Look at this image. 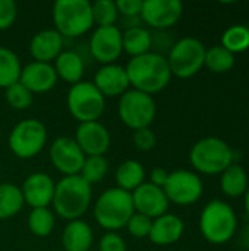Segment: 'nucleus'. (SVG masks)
I'll return each instance as SVG.
<instances>
[{"mask_svg": "<svg viewBox=\"0 0 249 251\" xmlns=\"http://www.w3.org/2000/svg\"><path fill=\"white\" fill-rule=\"evenodd\" d=\"M125 69L131 87L150 96L164 90L173 76L166 56L156 51L131 57Z\"/></svg>", "mask_w": 249, "mask_h": 251, "instance_id": "1", "label": "nucleus"}, {"mask_svg": "<svg viewBox=\"0 0 249 251\" xmlns=\"http://www.w3.org/2000/svg\"><path fill=\"white\" fill-rule=\"evenodd\" d=\"M92 188L81 175L63 176L54 187L53 212L62 219H81L91 206Z\"/></svg>", "mask_w": 249, "mask_h": 251, "instance_id": "2", "label": "nucleus"}, {"mask_svg": "<svg viewBox=\"0 0 249 251\" xmlns=\"http://www.w3.org/2000/svg\"><path fill=\"white\" fill-rule=\"evenodd\" d=\"M238 229V216L233 207L223 200L208 201L200 216V231L203 238L214 246L229 243Z\"/></svg>", "mask_w": 249, "mask_h": 251, "instance_id": "3", "label": "nucleus"}, {"mask_svg": "<svg viewBox=\"0 0 249 251\" xmlns=\"http://www.w3.org/2000/svg\"><path fill=\"white\" fill-rule=\"evenodd\" d=\"M134 213L131 193L117 187L103 191L95 200L94 219L107 232H116L126 228V224Z\"/></svg>", "mask_w": 249, "mask_h": 251, "instance_id": "4", "label": "nucleus"}, {"mask_svg": "<svg viewBox=\"0 0 249 251\" xmlns=\"http://www.w3.org/2000/svg\"><path fill=\"white\" fill-rule=\"evenodd\" d=\"M189 162L198 174L220 175L226 168L235 163V153L225 140L219 137H204L192 146Z\"/></svg>", "mask_w": 249, "mask_h": 251, "instance_id": "5", "label": "nucleus"}, {"mask_svg": "<svg viewBox=\"0 0 249 251\" xmlns=\"http://www.w3.org/2000/svg\"><path fill=\"white\" fill-rule=\"evenodd\" d=\"M54 29L65 38H76L87 34L92 26L91 1L88 0H57L53 4Z\"/></svg>", "mask_w": 249, "mask_h": 251, "instance_id": "6", "label": "nucleus"}, {"mask_svg": "<svg viewBox=\"0 0 249 251\" xmlns=\"http://www.w3.org/2000/svg\"><path fill=\"white\" fill-rule=\"evenodd\" d=\"M207 47L194 37L178 40L167 53V63L173 76L186 79L197 75L204 68Z\"/></svg>", "mask_w": 249, "mask_h": 251, "instance_id": "7", "label": "nucleus"}, {"mask_svg": "<svg viewBox=\"0 0 249 251\" xmlns=\"http://www.w3.org/2000/svg\"><path fill=\"white\" fill-rule=\"evenodd\" d=\"M66 106L72 118L79 124L94 122L106 109V99L90 81H81L70 85L66 96Z\"/></svg>", "mask_w": 249, "mask_h": 251, "instance_id": "8", "label": "nucleus"}, {"mask_svg": "<svg viewBox=\"0 0 249 251\" xmlns=\"http://www.w3.org/2000/svg\"><path fill=\"white\" fill-rule=\"evenodd\" d=\"M45 144L47 128L38 119H23L18 122L7 137V146L10 151L23 160L40 154Z\"/></svg>", "mask_w": 249, "mask_h": 251, "instance_id": "9", "label": "nucleus"}, {"mask_svg": "<svg viewBox=\"0 0 249 251\" xmlns=\"http://www.w3.org/2000/svg\"><path fill=\"white\" fill-rule=\"evenodd\" d=\"M117 113L123 125L134 131L150 128L157 113L156 100L150 94L129 88L119 97Z\"/></svg>", "mask_w": 249, "mask_h": 251, "instance_id": "10", "label": "nucleus"}, {"mask_svg": "<svg viewBox=\"0 0 249 251\" xmlns=\"http://www.w3.org/2000/svg\"><path fill=\"white\" fill-rule=\"evenodd\" d=\"M163 191L169 203H173L176 206H191L203 197L204 184L197 172L179 169L169 174Z\"/></svg>", "mask_w": 249, "mask_h": 251, "instance_id": "11", "label": "nucleus"}, {"mask_svg": "<svg viewBox=\"0 0 249 251\" xmlns=\"http://www.w3.org/2000/svg\"><path fill=\"white\" fill-rule=\"evenodd\" d=\"M183 15L179 0H142L141 21L156 31H166L176 25Z\"/></svg>", "mask_w": 249, "mask_h": 251, "instance_id": "12", "label": "nucleus"}, {"mask_svg": "<svg viewBox=\"0 0 249 251\" xmlns=\"http://www.w3.org/2000/svg\"><path fill=\"white\" fill-rule=\"evenodd\" d=\"M90 51L91 56L103 63H114L123 53L122 46V31L117 25L114 26H97L90 38Z\"/></svg>", "mask_w": 249, "mask_h": 251, "instance_id": "13", "label": "nucleus"}, {"mask_svg": "<svg viewBox=\"0 0 249 251\" xmlns=\"http://www.w3.org/2000/svg\"><path fill=\"white\" fill-rule=\"evenodd\" d=\"M51 165L65 176L79 175L85 162V154L72 137H57L48 151Z\"/></svg>", "mask_w": 249, "mask_h": 251, "instance_id": "14", "label": "nucleus"}, {"mask_svg": "<svg viewBox=\"0 0 249 251\" xmlns=\"http://www.w3.org/2000/svg\"><path fill=\"white\" fill-rule=\"evenodd\" d=\"M135 213L144 215L150 219H156L169 210V200L163 188L156 187L150 182L141 184L136 190L131 193Z\"/></svg>", "mask_w": 249, "mask_h": 251, "instance_id": "15", "label": "nucleus"}, {"mask_svg": "<svg viewBox=\"0 0 249 251\" xmlns=\"http://www.w3.org/2000/svg\"><path fill=\"white\" fill-rule=\"evenodd\" d=\"M75 141L85 154L88 156H104L107 153L112 138L109 129L98 121L79 124L75 132Z\"/></svg>", "mask_w": 249, "mask_h": 251, "instance_id": "16", "label": "nucleus"}, {"mask_svg": "<svg viewBox=\"0 0 249 251\" xmlns=\"http://www.w3.org/2000/svg\"><path fill=\"white\" fill-rule=\"evenodd\" d=\"M56 182L44 172H34L25 178L21 187V193L25 204L31 209L48 207L53 201Z\"/></svg>", "mask_w": 249, "mask_h": 251, "instance_id": "17", "label": "nucleus"}, {"mask_svg": "<svg viewBox=\"0 0 249 251\" xmlns=\"http://www.w3.org/2000/svg\"><path fill=\"white\" fill-rule=\"evenodd\" d=\"M92 84L103 94L104 99L120 97L131 88L125 66H120L117 63L103 65L95 72Z\"/></svg>", "mask_w": 249, "mask_h": 251, "instance_id": "18", "label": "nucleus"}, {"mask_svg": "<svg viewBox=\"0 0 249 251\" xmlns=\"http://www.w3.org/2000/svg\"><path fill=\"white\" fill-rule=\"evenodd\" d=\"M57 75L51 63L43 62H31L22 66L19 82L26 87L32 94H43L48 93L54 88L57 82Z\"/></svg>", "mask_w": 249, "mask_h": 251, "instance_id": "19", "label": "nucleus"}, {"mask_svg": "<svg viewBox=\"0 0 249 251\" xmlns=\"http://www.w3.org/2000/svg\"><path fill=\"white\" fill-rule=\"evenodd\" d=\"M62 51L63 37L54 28H47L35 32L29 41V53L34 62L51 63Z\"/></svg>", "mask_w": 249, "mask_h": 251, "instance_id": "20", "label": "nucleus"}, {"mask_svg": "<svg viewBox=\"0 0 249 251\" xmlns=\"http://www.w3.org/2000/svg\"><path fill=\"white\" fill-rule=\"evenodd\" d=\"M183 232H185L183 221L173 213H164L153 219L148 240L156 246H170L178 243L182 238Z\"/></svg>", "mask_w": 249, "mask_h": 251, "instance_id": "21", "label": "nucleus"}, {"mask_svg": "<svg viewBox=\"0 0 249 251\" xmlns=\"http://www.w3.org/2000/svg\"><path fill=\"white\" fill-rule=\"evenodd\" d=\"M94 234L91 226L82 221H69L62 232V246L65 251H88L92 247Z\"/></svg>", "mask_w": 249, "mask_h": 251, "instance_id": "22", "label": "nucleus"}, {"mask_svg": "<svg viewBox=\"0 0 249 251\" xmlns=\"http://www.w3.org/2000/svg\"><path fill=\"white\" fill-rule=\"evenodd\" d=\"M57 78L68 82L69 85H75L84 78V60L81 54L73 50H63L54 60L53 65Z\"/></svg>", "mask_w": 249, "mask_h": 251, "instance_id": "23", "label": "nucleus"}, {"mask_svg": "<svg viewBox=\"0 0 249 251\" xmlns=\"http://www.w3.org/2000/svg\"><path fill=\"white\" fill-rule=\"evenodd\" d=\"M248 187V174L238 163H232L229 168H226L220 174V188L226 197H230V199L242 197L245 196Z\"/></svg>", "mask_w": 249, "mask_h": 251, "instance_id": "24", "label": "nucleus"}, {"mask_svg": "<svg viewBox=\"0 0 249 251\" xmlns=\"http://www.w3.org/2000/svg\"><path fill=\"white\" fill-rule=\"evenodd\" d=\"M114 181L117 188L132 193L141 184L145 182V169L141 165V162L135 159H128L117 166L114 174Z\"/></svg>", "mask_w": 249, "mask_h": 251, "instance_id": "25", "label": "nucleus"}, {"mask_svg": "<svg viewBox=\"0 0 249 251\" xmlns=\"http://www.w3.org/2000/svg\"><path fill=\"white\" fill-rule=\"evenodd\" d=\"M122 46H123V51L128 53L131 57L145 54L151 51V46H153L151 32L142 25L125 29L122 32Z\"/></svg>", "mask_w": 249, "mask_h": 251, "instance_id": "26", "label": "nucleus"}, {"mask_svg": "<svg viewBox=\"0 0 249 251\" xmlns=\"http://www.w3.org/2000/svg\"><path fill=\"white\" fill-rule=\"evenodd\" d=\"M25 201L21 193V187L10 184V182H3L0 184V219H10L16 216Z\"/></svg>", "mask_w": 249, "mask_h": 251, "instance_id": "27", "label": "nucleus"}, {"mask_svg": "<svg viewBox=\"0 0 249 251\" xmlns=\"http://www.w3.org/2000/svg\"><path fill=\"white\" fill-rule=\"evenodd\" d=\"M22 65L19 56L9 47L0 46V88H7L19 82Z\"/></svg>", "mask_w": 249, "mask_h": 251, "instance_id": "28", "label": "nucleus"}, {"mask_svg": "<svg viewBox=\"0 0 249 251\" xmlns=\"http://www.w3.org/2000/svg\"><path fill=\"white\" fill-rule=\"evenodd\" d=\"M28 229L32 235L38 238L48 237L56 225L54 212L48 207H40V209H31L28 215Z\"/></svg>", "mask_w": 249, "mask_h": 251, "instance_id": "29", "label": "nucleus"}, {"mask_svg": "<svg viewBox=\"0 0 249 251\" xmlns=\"http://www.w3.org/2000/svg\"><path fill=\"white\" fill-rule=\"evenodd\" d=\"M204 66L213 74H226L235 66V54L223 46H213L205 51Z\"/></svg>", "mask_w": 249, "mask_h": 251, "instance_id": "30", "label": "nucleus"}, {"mask_svg": "<svg viewBox=\"0 0 249 251\" xmlns=\"http://www.w3.org/2000/svg\"><path fill=\"white\" fill-rule=\"evenodd\" d=\"M220 46H223L233 54L247 51L249 49V28L242 24L229 26L222 35Z\"/></svg>", "mask_w": 249, "mask_h": 251, "instance_id": "31", "label": "nucleus"}, {"mask_svg": "<svg viewBox=\"0 0 249 251\" xmlns=\"http://www.w3.org/2000/svg\"><path fill=\"white\" fill-rule=\"evenodd\" d=\"M92 21L97 26H114L119 21V10L114 0H97L91 3Z\"/></svg>", "mask_w": 249, "mask_h": 251, "instance_id": "32", "label": "nucleus"}, {"mask_svg": "<svg viewBox=\"0 0 249 251\" xmlns=\"http://www.w3.org/2000/svg\"><path fill=\"white\" fill-rule=\"evenodd\" d=\"M109 171V162L104 156H88L82 165L79 175L90 184L100 182Z\"/></svg>", "mask_w": 249, "mask_h": 251, "instance_id": "33", "label": "nucleus"}, {"mask_svg": "<svg viewBox=\"0 0 249 251\" xmlns=\"http://www.w3.org/2000/svg\"><path fill=\"white\" fill-rule=\"evenodd\" d=\"M4 96H6L7 104L15 110H25L34 101V94L26 87H23L21 82H16V84L7 87L4 90Z\"/></svg>", "mask_w": 249, "mask_h": 251, "instance_id": "34", "label": "nucleus"}, {"mask_svg": "<svg viewBox=\"0 0 249 251\" xmlns=\"http://www.w3.org/2000/svg\"><path fill=\"white\" fill-rule=\"evenodd\" d=\"M151 224H153V219L139 213H134L126 224V229L134 238L142 240V238H148L150 231H151Z\"/></svg>", "mask_w": 249, "mask_h": 251, "instance_id": "35", "label": "nucleus"}, {"mask_svg": "<svg viewBox=\"0 0 249 251\" xmlns=\"http://www.w3.org/2000/svg\"><path fill=\"white\" fill-rule=\"evenodd\" d=\"M132 140H134L135 147L141 151H150L157 144V137L150 128H142V129L134 131Z\"/></svg>", "mask_w": 249, "mask_h": 251, "instance_id": "36", "label": "nucleus"}, {"mask_svg": "<svg viewBox=\"0 0 249 251\" xmlns=\"http://www.w3.org/2000/svg\"><path fill=\"white\" fill-rule=\"evenodd\" d=\"M18 16V6L13 0H0V31L10 28Z\"/></svg>", "mask_w": 249, "mask_h": 251, "instance_id": "37", "label": "nucleus"}, {"mask_svg": "<svg viewBox=\"0 0 249 251\" xmlns=\"http://www.w3.org/2000/svg\"><path fill=\"white\" fill-rule=\"evenodd\" d=\"M98 251H126V243L117 232H106L100 238Z\"/></svg>", "mask_w": 249, "mask_h": 251, "instance_id": "38", "label": "nucleus"}, {"mask_svg": "<svg viewBox=\"0 0 249 251\" xmlns=\"http://www.w3.org/2000/svg\"><path fill=\"white\" fill-rule=\"evenodd\" d=\"M119 16H139L142 9V0H117L116 1Z\"/></svg>", "mask_w": 249, "mask_h": 251, "instance_id": "39", "label": "nucleus"}, {"mask_svg": "<svg viewBox=\"0 0 249 251\" xmlns=\"http://www.w3.org/2000/svg\"><path fill=\"white\" fill-rule=\"evenodd\" d=\"M167 178H169V172L166 171V169H163V168H156V169H153L151 171V174H150V184H153V185H156V187H160V188H163L164 185H166V182H167Z\"/></svg>", "mask_w": 249, "mask_h": 251, "instance_id": "40", "label": "nucleus"}, {"mask_svg": "<svg viewBox=\"0 0 249 251\" xmlns=\"http://www.w3.org/2000/svg\"><path fill=\"white\" fill-rule=\"evenodd\" d=\"M244 206H245V212H247V215L249 216V187H248V190H247V193H245V196H244Z\"/></svg>", "mask_w": 249, "mask_h": 251, "instance_id": "41", "label": "nucleus"}, {"mask_svg": "<svg viewBox=\"0 0 249 251\" xmlns=\"http://www.w3.org/2000/svg\"><path fill=\"white\" fill-rule=\"evenodd\" d=\"M88 251H98V250H92V249H91V250H88Z\"/></svg>", "mask_w": 249, "mask_h": 251, "instance_id": "42", "label": "nucleus"}, {"mask_svg": "<svg viewBox=\"0 0 249 251\" xmlns=\"http://www.w3.org/2000/svg\"><path fill=\"white\" fill-rule=\"evenodd\" d=\"M248 124H249V115H248Z\"/></svg>", "mask_w": 249, "mask_h": 251, "instance_id": "43", "label": "nucleus"}, {"mask_svg": "<svg viewBox=\"0 0 249 251\" xmlns=\"http://www.w3.org/2000/svg\"><path fill=\"white\" fill-rule=\"evenodd\" d=\"M56 251H65V250H56Z\"/></svg>", "mask_w": 249, "mask_h": 251, "instance_id": "44", "label": "nucleus"}]
</instances>
